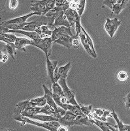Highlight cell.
Instances as JSON below:
<instances>
[{"instance_id": "obj_27", "label": "cell", "mask_w": 130, "mask_h": 131, "mask_svg": "<svg viewBox=\"0 0 130 131\" xmlns=\"http://www.w3.org/2000/svg\"><path fill=\"white\" fill-rule=\"evenodd\" d=\"M67 110L72 112L73 114H75L76 115H81L83 114L82 111H81L79 104L78 105H72V104H67Z\"/></svg>"}, {"instance_id": "obj_30", "label": "cell", "mask_w": 130, "mask_h": 131, "mask_svg": "<svg viewBox=\"0 0 130 131\" xmlns=\"http://www.w3.org/2000/svg\"><path fill=\"white\" fill-rule=\"evenodd\" d=\"M86 1L85 0H81V1H77V7H76V10L81 16L83 15V12H84V8H85L86 5Z\"/></svg>"}, {"instance_id": "obj_18", "label": "cell", "mask_w": 130, "mask_h": 131, "mask_svg": "<svg viewBox=\"0 0 130 131\" xmlns=\"http://www.w3.org/2000/svg\"><path fill=\"white\" fill-rule=\"evenodd\" d=\"M41 109V107H30L22 112L21 115L26 117H28V118H30L32 116H34V115H37V114H39Z\"/></svg>"}, {"instance_id": "obj_33", "label": "cell", "mask_w": 130, "mask_h": 131, "mask_svg": "<svg viewBox=\"0 0 130 131\" xmlns=\"http://www.w3.org/2000/svg\"><path fill=\"white\" fill-rule=\"evenodd\" d=\"M82 26L81 24V18H78V20H77V22L75 23V29L76 30V36L79 37L80 34L82 33Z\"/></svg>"}, {"instance_id": "obj_5", "label": "cell", "mask_w": 130, "mask_h": 131, "mask_svg": "<svg viewBox=\"0 0 130 131\" xmlns=\"http://www.w3.org/2000/svg\"><path fill=\"white\" fill-rule=\"evenodd\" d=\"M53 42L51 37L46 38V39H41L37 41L32 40V45L33 46L37 47L42 50L46 55V57H49L52 52V44Z\"/></svg>"}, {"instance_id": "obj_1", "label": "cell", "mask_w": 130, "mask_h": 131, "mask_svg": "<svg viewBox=\"0 0 130 131\" xmlns=\"http://www.w3.org/2000/svg\"><path fill=\"white\" fill-rule=\"evenodd\" d=\"M58 122L62 125L66 127H71L73 125H86L92 126V123L90 121L88 116L83 114L81 115H76L70 111H66V114L60 118Z\"/></svg>"}, {"instance_id": "obj_24", "label": "cell", "mask_w": 130, "mask_h": 131, "mask_svg": "<svg viewBox=\"0 0 130 131\" xmlns=\"http://www.w3.org/2000/svg\"><path fill=\"white\" fill-rule=\"evenodd\" d=\"M39 114H44L46 115H52L54 117H56V112L55 110L47 104L45 106L41 107Z\"/></svg>"}, {"instance_id": "obj_9", "label": "cell", "mask_w": 130, "mask_h": 131, "mask_svg": "<svg viewBox=\"0 0 130 131\" xmlns=\"http://www.w3.org/2000/svg\"><path fill=\"white\" fill-rule=\"evenodd\" d=\"M107 116H113V114L111 113L110 112H108V110H102V109H96L94 110V112L93 114V116L88 117L89 119L95 118L99 120V121H103L105 122L107 121Z\"/></svg>"}, {"instance_id": "obj_32", "label": "cell", "mask_w": 130, "mask_h": 131, "mask_svg": "<svg viewBox=\"0 0 130 131\" xmlns=\"http://www.w3.org/2000/svg\"><path fill=\"white\" fill-rule=\"evenodd\" d=\"M80 107H81V111L83 112V114H84L86 116L89 117L90 115V111L92 110V105L89 106H84L82 104H79Z\"/></svg>"}, {"instance_id": "obj_29", "label": "cell", "mask_w": 130, "mask_h": 131, "mask_svg": "<svg viewBox=\"0 0 130 131\" xmlns=\"http://www.w3.org/2000/svg\"><path fill=\"white\" fill-rule=\"evenodd\" d=\"M30 101L31 102L34 103L36 106L38 107H43L47 104L45 96H41V97H38V98L36 99H33L30 100Z\"/></svg>"}, {"instance_id": "obj_7", "label": "cell", "mask_w": 130, "mask_h": 131, "mask_svg": "<svg viewBox=\"0 0 130 131\" xmlns=\"http://www.w3.org/2000/svg\"><path fill=\"white\" fill-rule=\"evenodd\" d=\"M69 35L70 36L73 37L74 36L73 35L72 32H71V29L69 27H64V26H62V27H56L54 30L52 31V35L51 36V39H52L53 42L58 40V39L61 37L64 36V35Z\"/></svg>"}, {"instance_id": "obj_34", "label": "cell", "mask_w": 130, "mask_h": 131, "mask_svg": "<svg viewBox=\"0 0 130 131\" xmlns=\"http://www.w3.org/2000/svg\"><path fill=\"white\" fill-rule=\"evenodd\" d=\"M79 37H77L76 35H74L73 37H72V39H71V44H72V46H73L75 48H78L79 47L80 42L78 39H79Z\"/></svg>"}, {"instance_id": "obj_8", "label": "cell", "mask_w": 130, "mask_h": 131, "mask_svg": "<svg viewBox=\"0 0 130 131\" xmlns=\"http://www.w3.org/2000/svg\"><path fill=\"white\" fill-rule=\"evenodd\" d=\"M35 104L31 102L30 100H26V101H21L16 104L14 110V116H18L21 115L22 112H24L26 109L30 107H35Z\"/></svg>"}, {"instance_id": "obj_13", "label": "cell", "mask_w": 130, "mask_h": 131, "mask_svg": "<svg viewBox=\"0 0 130 131\" xmlns=\"http://www.w3.org/2000/svg\"><path fill=\"white\" fill-rule=\"evenodd\" d=\"M58 63V61H52L50 60L48 57H46V68H47L48 75V77H49L52 82H53L54 73V71L57 67Z\"/></svg>"}, {"instance_id": "obj_42", "label": "cell", "mask_w": 130, "mask_h": 131, "mask_svg": "<svg viewBox=\"0 0 130 131\" xmlns=\"http://www.w3.org/2000/svg\"><path fill=\"white\" fill-rule=\"evenodd\" d=\"M5 131H11V130H6Z\"/></svg>"}, {"instance_id": "obj_17", "label": "cell", "mask_w": 130, "mask_h": 131, "mask_svg": "<svg viewBox=\"0 0 130 131\" xmlns=\"http://www.w3.org/2000/svg\"><path fill=\"white\" fill-rule=\"evenodd\" d=\"M79 37H80V39H81V43H82V45H83V47L84 48V49L86 50V51L88 53V54L90 55V56H91L93 57L94 58H97V57L95 56V55H94V52H93L91 48L90 47V46H89V45H88V42H87L86 37L85 34H84L83 30H82V33L80 34Z\"/></svg>"}, {"instance_id": "obj_14", "label": "cell", "mask_w": 130, "mask_h": 131, "mask_svg": "<svg viewBox=\"0 0 130 131\" xmlns=\"http://www.w3.org/2000/svg\"><path fill=\"white\" fill-rule=\"evenodd\" d=\"M32 40H29L24 37H17L15 42V45L17 50L26 52L25 46L28 45H32Z\"/></svg>"}, {"instance_id": "obj_35", "label": "cell", "mask_w": 130, "mask_h": 131, "mask_svg": "<svg viewBox=\"0 0 130 131\" xmlns=\"http://www.w3.org/2000/svg\"><path fill=\"white\" fill-rule=\"evenodd\" d=\"M128 78V75L124 71H121L118 74V78L120 80V81H125Z\"/></svg>"}, {"instance_id": "obj_6", "label": "cell", "mask_w": 130, "mask_h": 131, "mask_svg": "<svg viewBox=\"0 0 130 131\" xmlns=\"http://www.w3.org/2000/svg\"><path fill=\"white\" fill-rule=\"evenodd\" d=\"M121 24L122 22L117 18H114L113 19H110L108 18H107V21L105 24V29L111 37H113L114 33L117 31L118 28L121 25Z\"/></svg>"}, {"instance_id": "obj_11", "label": "cell", "mask_w": 130, "mask_h": 131, "mask_svg": "<svg viewBox=\"0 0 130 131\" xmlns=\"http://www.w3.org/2000/svg\"><path fill=\"white\" fill-rule=\"evenodd\" d=\"M33 15H37V13H31L28 15H24V16H20L18 18H15L14 19H11V20H7L5 22H3L1 24V26H6V25L9 24H24L26 23V21L29 18V17L32 16Z\"/></svg>"}, {"instance_id": "obj_31", "label": "cell", "mask_w": 130, "mask_h": 131, "mask_svg": "<svg viewBox=\"0 0 130 131\" xmlns=\"http://www.w3.org/2000/svg\"><path fill=\"white\" fill-rule=\"evenodd\" d=\"M82 30L83 31V32H84V33L85 34L86 37V39H87V42H88V45H89V46H90V47L91 48L92 50V52H94V55H95V56L97 57V54H96V52H95V48H94V43H93V40L92 39V38L90 37V36L88 34V33H87L86 31L85 30H84V29L83 28V27H82Z\"/></svg>"}, {"instance_id": "obj_40", "label": "cell", "mask_w": 130, "mask_h": 131, "mask_svg": "<svg viewBox=\"0 0 130 131\" xmlns=\"http://www.w3.org/2000/svg\"><path fill=\"white\" fill-rule=\"evenodd\" d=\"M57 131H68V129L67 128L66 126L62 125H61L58 128Z\"/></svg>"}, {"instance_id": "obj_39", "label": "cell", "mask_w": 130, "mask_h": 131, "mask_svg": "<svg viewBox=\"0 0 130 131\" xmlns=\"http://www.w3.org/2000/svg\"><path fill=\"white\" fill-rule=\"evenodd\" d=\"M0 56H1V57H0V59H1V61L3 62V63H5V62L7 61V59H8L7 55L3 54V53H2V52H1V53H0Z\"/></svg>"}, {"instance_id": "obj_12", "label": "cell", "mask_w": 130, "mask_h": 131, "mask_svg": "<svg viewBox=\"0 0 130 131\" xmlns=\"http://www.w3.org/2000/svg\"><path fill=\"white\" fill-rule=\"evenodd\" d=\"M54 26L55 27L64 26V27H69V28L71 27L69 22H68V20H67L66 16L64 15V11H61L59 13V16L56 18V19L55 20V22L54 23Z\"/></svg>"}, {"instance_id": "obj_10", "label": "cell", "mask_w": 130, "mask_h": 131, "mask_svg": "<svg viewBox=\"0 0 130 131\" xmlns=\"http://www.w3.org/2000/svg\"><path fill=\"white\" fill-rule=\"evenodd\" d=\"M64 15L66 16L67 20H68V22H69L71 24V27H73L75 29V23L77 22V20L78 18H81V16L78 14L76 10H73V9H69L64 12Z\"/></svg>"}, {"instance_id": "obj_41", "label": "cell", "mask_w": 130, "mask_h": 131, "mask_svg": "<svg viewBox=\"0 0 130 131\" xmlns=\"http://www.w3.org/2000/svg\"><path fill=\"white\" fill-rule=\"evenodd\" d=\"M112 125H113V124H108V127H109V128H110L112 131H119V130L118 129V128H114V127H113Z\"/></svg>"}, {"instance_id": "obj_37", "label": "cell", "mask_w": 130, "mask_h": 131, "mask_svg": "<svg viewBox=\"0 0 130 131\" xmlns=\"http://www.w3.org/2000/svg\"><path fill=\"white\" fill-rule=\"evenodd\" d=\"M18 4V1L16 0H11L9 2V7L11 9H15L17 7Z\"/></svg>"}, {"instance_id": "obj_36", "label": "cell", "mask_w": 130, "mask_h": 131, "mask_svg": "<svg viewBox=\"0 0 130 131\" xmlns=\"http://www.w3.org/2000/svg\"><path fill=\"white\" fill-rule=\"evenodd\" d=\"M115 3H116V0H106L103 1V4L108 6L111 9H113V7Z\"/></svg>"}, {"instance_id": "obj_2", "label": "cell", "mask_w": 130, "mask_h": 131, "mask_svg": "<svg viewBox=\"0 0 130 131\" xmlns=\"http://www.w3.org/2000/svg\"><path fill=\"white\" fill-rule=\"evenodd\" d=\"M30 10L32 13H37V15L45 16L50 10L56 7V0H39L32 1Z\"/></svg>"}, {"instance_id": "obj_22", "label": "cell", "mask_w": 130, "mask_h": 131, "mask_svg": "<svg viewBox=\"0 0 130 131\" xmlns=\"http://www.w3.org/2000/svg\"><path fill=\"white\" fill-rule=\"evenodd\" d=\"M90 121L92 124H95V125L97 126L102 131H112L108 127V124L109 123H108L103 122V121H99V120L95 118L90 119Z\"/></svg>"}, {"instance_id": "obj_25", "label": "cell", "mask_w": 130, "mask_h": 131, "mask_svg": "<svg viewBox=\"0 0 130 131\" xmlns=\"http://www.w3.org/2000/svg\"><path fill=\"white\" fill-rule=\"evenodd\" d=\"M52 90L53 95L59 96L60 98L65 96L64 91L62 90V88H61V86L58 83H54V84H52Z\"/></svg>"}, {"instance_id": "obj_20", "label": "cell", "mask_w": 130, "mask_h": 131, "mask_svg": "<svg viewBox=\"0 0 130 131\" xmlns=\"http://www.w3.org/2000/svg\"><path fill=\"white\" fill-rule=\"evenodd\" d=\"M29 119H35L38 121H41L42 122H51V121H58L59 119L52 115H36L32 116Z\"/></svg>"}, {"instance_id": "obj_15", "label": "cell", "mask_w": 130, "mask_h": 131, "mask_svg": "<svg viewBox=\"0 0 130 131\" xmlns=\"http://www.w3.org/2000/svg\"><path fill=\"white\" fill-rule=\"evenodd\" d=\"M70 8V1L67 0H56V7L54 10L57 12L66 11Z\"/></svg>"}, {"instance_id": "obj_26", "label": "cell", "mask_w": 130, "mask_h": 131, "mask_svg": "<svg viewBox=\"0 0 130 131\" xmlns=\"http://www.w3.org/2000/svg\"><path fill=\"white\" fill-rule=\"evenodd\" d=\"M71 62H69L65 66L61 67L58 69V73H59V76H60V78H63V77H67V73L70 70V69H71Z\"/></svg>"}, {"instance_id": "obj_23", "label": "cell", "mask_w": 130, "mask_h": 131, "mask_svg": "<svg viewBox=\"0 0 130 131\" xmlns=\"http://www.w3.org/2000/svg\"><path fill=\"white\" fill-rule=\"evenodd\" d=\"M17 37L14 34H8V33H1L0 35V40L6 42L7 44L15 43Z\"/></svg>"}, {"instance_id": "obj_28", "label": "cell", "mask_w": 130, "mask_h": 131, "mask_svg": "<svg viewBox=\"0 0 130 131\" xmlns=\"http://www.w3.org/2000/svg\"><path fill=\"white\" fill-rule=\"evenodd\" d=\"M5 49L7 52V53L10 55V56L11 57L12 59H15V56L16 55V48L15 46V43H9L5 45Z\"/></svg>"}, {"instance_id": "obj_4", "label": "cell", "mask_w": 130, "mask_h": 131, "mask_svg": "<svg viewBox=\"0 0 130 131\" xmlns=\"http://www.w3.org/2000/svg\"><path fill=\"white\" fill-rule=\"evenodd\" d=\"M66 79L67 77L61 78L59 80L58 83L59 84L61 88H62L64 95H65V96L68 101V103L70 104H72V105H78L77 101L75 100V92L71 91V89H69V88H68L67 85Z\"/></svg>"}, {"instance_id": "obj_38", "label": "cell", "mask_w": 130, "mask_h": 131, "mask_svg": "<svg viewBox=\"0 0 130 131\" xmlns=\"http://www.w3.org/2000/svg\"><path fill=\"white\" fill-rule=\"evenodd\" d=\"M126 108L127 110L130 108V93H128L126 96Z\"/></svg>"}, {"instance_id": "obj_19", "label": "cell", "mask_w": 130, "mask_h": 131, "mask_svg": "<svg viewBox=\"0 0 130 131\" xmlns=\"http://www.w3.org/2000/svg\"><path fill=\"white\" fill-rule=\"evenodd\" d=\"M71 39H72V37L70 36V35H64V36L61 37L59 39H58V40H56L54 42L60 44V45H63V46H65V47L67 48L68 49H70L71 46H72V44H71Z\"/></svg>"}, {"instance_id": "obj_16", "label": "cell", "mask_w": 130, "mask_h": 131, "mask_svg": "<svg viewBox=\"0 0 130 131\" xmlns=\"http://www.w3.org/2000/svg\"><path fill=\"white\" fill-rule=\"evenodd\" d=\"M128 2L129 1L127 0H116V3L113 5L112 9V13L119 15L120 12L126 7Z\"/></svg>"}, {"instance_id": "obj_21", "label": "cell", "mask_w": 130, "mask_h": 131, "mask_svg": "<svg viewBox=\"0 0 130 131\" xmlns=\"http://www.w3.org/2000/svg\"><path fill=\"white\" fill-rule=\"evenodd\" d=\"M113 116L115 121H116V124H117V128H118L119 131H130V125H124L118 117L117 114H116L114 112V109H113Z\"/></svg>"}, {"instance_id": "obj_3", "label": "cell", "mask_w": 130, "mask_h": 131, "mask_svg": "<svg viewBox=\"0 0 130 131\" xmlns=\"http://www.w3.org/2000/svg\"><path fill=\"white\" fill-rule=\"evenodd\" d=\"M14 119L22 123V125H24L26 123H29L33 125L37 126L39 127L45 128L49 131H57L58 127L61 125L58 121H51V122H37L33 121V119L23 116L22 115H19L18 116H14Z\"/></svg>"}]
</instances>
